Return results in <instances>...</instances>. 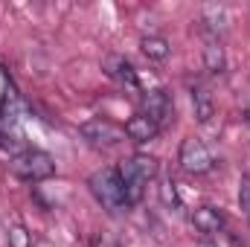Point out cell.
I'll return each mask as SVG.
<instances>
[{
	"mask_svg": "<svg viewBox=\"0 0 250 247\" xmlns=\"http://www.w3.org/2000/svg\"><path fill=\"white\" fill-rule=\"evenodd\" d=\"M87 189L90 195L96 198V204L108 212H120L125 209V192H123V181H120V172L117 169H99L87 178Z\"/></svg>",
	"mask_w": 250,
	"mask_h": 247,
	"instance_id": "obj_1",
	"label": "cell"
},
{
	"mask_svg": "<svg viewBox=\"0 0 250 247\" xmlns=\"http://www.w3.org/2000/svg\"><path fill=\"white\" fill-rule=\"evenodd\" d=\"M9 169H12L15 178H21L26 184H41V181H47V178L56 175L53 157L47 151H41V148H26V151L15 154L9 160Z\"/></svg>",
	"mask_w": 250,
	"mask_h": 247,
	"instance_id": "obj_2",
	"label": "cell"
},
{
	"mask_svg": "<svg viewBox=\"0 0 250 247\" xmlns=\"http://www.w3.org/2000/svg\"><path fill=\"white\" fill-rule=\"evenodd\" d=\"M178 163H181V169L189 172V175H207V172L215 169V157H212V151H209L207 143L198 140V137H187V140L181 143Z\"/></svg>",
	"mask_w": 250,
	"mask_h": 247,
	"instance_id": "obj_3",
	"label": "cell"
},
{
	"mask_svg": "<svg viewBox=\"0 0 250 247\" xmlns=\"http://www.w3.org/2000/svg\"><path fill=\"white\" fill-rule=\"evenodd\" d=\"M79 134L96 148H111V145H120L125 140V128L114 125L111 120H90L79 128Z\"/></svg>",
	"mask_w": 250,
	"mask_h": 247,
	"instance_id": "obj_4",
	"label": "cell"
},
{
	"mask_svg": "<svg viewBox=\"0 0 250 247\" xmlns=\"http://www.w3.org/2000/svg\"><path fill=\"white\" fill-rule=\"evenodd\" d=\"M143 114L151 120V123H157L160 128L163 125L172 123V117H175V105H172V96H169V90H163V87H154V90H148L146 96H143Z\"/></svg>",
	"mask_w": 250,
	"mask_h": 247,
	"instance_id": "obj_5",
	"label": "cell"
},
{
	"mask_svg": "<svg viewBox=\"0 0 250 247\" xmlns=\"http://www.w3.org/2000/svg\"><path fill=\"white\" fill-rule=\"evenodd\" d=\"M117 172H120V181H123L125 206H137V204L143 201V195H146V184H148V181L137 172V166L131 163V157L117 166Z\"/></svg>",
	"mask_w": 250,
	"mask_h": 247,
	"instance_id": "obj_6",
	"label": "cell"
},
{
	"mask_svg": "<svg viewBox=\"0 0 250 247\" xmlns=\"http://www.w3.org/2000/svg\"><path fill=\"white\" fill-rule=\"evenodd\" d=\"M192 227H195L201 236L212 239V236H218V233L227 227V215H224L218 206H201V209L192 212Z\"/></svg>",
	"mask_w": 250,
	"mask_h": 247,
	"instance_id": "obj_7",
	"label": "cell"
},
{
	"mask_svg": "<svg viewBox=\"0 0 250 247\" xmlns=\"http://www.w3.org/2000/svg\"><path fill=\"white\" fill-rule=\"evenodd\" d=\"M105 73H108L114 82L125 84V87H131V90H140L137 70H134V64L128 62L125 56H108V59H105Z\"/></svg>",
	"mask_w": 250,
	"mask_h": 247,
	"instance_id": "obj_8",
	"label": "cell"
},
{
	"mask_svg": "<svg viewBox=\"0 0 250 247\" xmlns=\"http://www.w3.org/2000/svg\"><path fill=\"white\" fill-rule=\"evenodd\" d=\"M157 134H160V125L151 123L146 114H137V117H131V120L125 123V137H128L131 143H137V145L151 143Z\"/></svg>",
	"mask_w": 250,
	"mask_h": 247,
	"instance_id": "obj_9",
	"label": "cell"
},
{
	"mask_svg": "<svg viewBox=\"0 0 250 247\" xmlns=\"http://www.w3.org/2000/svg\"><path fill=\"white\" fill-rule=\"evenodd\" d=\"M204 67H207L212 76H224V73H227V53H224L221 41L212 38V35L204 41Z\"/></svg>",
	"mask_w": 250,
	"mask_h": 247,
	"instance_id": "obj_10",
	"label": "cell"
},
{
	"mask_svg": "<svg viewBox=\"0 0 250 247\" xmlns=\"http://www.w3.org/2000/svg\"><path fill=\"white\" fill-rule=\"evenodd\" d=\"M21 117H23V102H21V96L9 87L6 96H3V102H0V125L9 128V131H15V125L21 123ZM3 128H0V131H3Z\"/></svg>",
	"mask_w": 250,
	"mask_h": 247,
	"instance_id": "obj_11",
	"label": "cell"
},
{
	"mask_svg": "<svg viewBox=\"0 0 250 247\" xmlns=\"http://www.w3.org/2000/svg\"><path fill=\"white\" fill-rule=\"evenodd\" d=\"M201 21H204V26L209 29V35H212V38L224 35V32H227V23H230L227 9H224V6H218V3L204 6V9H201Z\"/></svg>",
	"mask_w": 250,
	"mask_h": 247,
	"instance_id": "obj_12",
	"label": "cell"
},
{
	"mask_svg": "<svg viewBox=\"0 0 250 247\" xmlns=\"http://www.w3.org/2000/svg\"><path fill=\"white\" fill-rule=\"evenodd\" d=\"M192 108H195V120L201 125H207L212 117H215V102H212V96H209V90L207 87H192Z\"/></svg>",
	"mask_w": 250,
	"mask_h": 247,
	"instance_id": "obj_13",
	"label": "cell"
},
{
	"mask_svg": "<svg viewBox=\"0 0 250 247\" xmlns=\"http://www.w3.org/2000/svg\"><path fill=\"white\" fill-rule=\"evenodd\" d=\"M140 47H143V56L148 62H166L169 53H172V47H169V41L163 35H148V38L140 41Z\"/></svg>",
	"mask_w": 250,
	"mask_h": 247,
	"instance_id": "obj_14",
	"label": "cell"
},
{
	"mask_svg": "<svg viewBox=\"0 0 250 247\" xmlns=\"http://www.w3.org/2000/svg\"><path fill=\"white\" fill-rule=\"evenodd\" d=\"M160 204L169 206V209H178L181 206V198H178V186L172 178H163L160 181Z\"/></svg>",
	"mask_w": 250,
	"mask_h": 247,
	"instance_id": "obj_15",
	"label": "cell"
},
{
	"mask_svg": "<svg viewBox=\"0 0 250 247\" xmlns=\"http://www.w3.org/2000/svg\"><path fill=\"white\" fill-rule=\"evenodd\" d=\"M131 163L137 166V172H140L146 181H151V178L157 175V160H154V157H148V154H134V157H131Z\"/></svg>",
	"mask_w": 250,
	"mask_h": 247,
	"instance_id": "obj_16",
	"label": "cell"
},
{
	"mask_svg": "<svg viewBox=\"0 0 250 247\" xmlns=\"http://www.w3.org/2000/svg\"><path fill=\"white\" fill-rule=\"evenodd\" d=\"M9 247H32V239H29V233H26L23 224H15L9 230Z\"/></svg>",
	"mask_w": 250,
	"mask_h": 247,
	"instance_id": "obj_17",
	"label": "cell"
},
{
	"mask_svg": "<svg viewBox=\"0 0 250 247\" xmlns=\"http://www.w3.org/2000/svg\"><path fill=\"white\" fill-rule=\"evenodd\" d=\"M239 206L245 215H250V175H242L239 181Z\"/></svg>",
	"mask_w": 250,
	"mask_h": 247,
	"instance_id": "obj_18",
	"label": "cell"
},
{
	"mask_svg": "<svg viewBox=\"0 0 250 247\" xmlns=\"http://www.w3.org/2000/svg\"><path fill=\"white\" fill-rule=\"evenodd\" d=\"M195 247H218L215 242H201V245H195Z\"/></svg>",
	"mask_w": 250,
	"mask_h": 247,
	"instance_id": "obj_19",
	"label": "cell"
},
{
	"mask_svg": "<svg viewBox=\"0 0 250 247\" xmlns=\"http://www.w3.org/2000/svg\"><path fill=\"white\" fill-rule=\"evenodd\" d=\"M105 247H120V245H117V242H111V245H105Z\"/></svg>",
	"mask_w": 250,
	"mask_h": 247,
	"instance_id": "obj_20",
	"label": "cell"
},
{
	"mask_svg": "<svg viewBox=\"0 0 250 247\" xmlns=\"http://www.w3.org/2000/svg\"><path fill=\"white\" fill-rule=\"evenodd\" d=\"M3 143H6V140H3V131H0V145H3Z\"/></svg>",
	"mask_w": 250,
	"mask_h": 247,
	"instance_id": "obj_21",
	"label": "cell"
}]
</instances>
